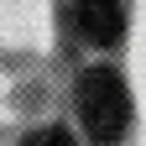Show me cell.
<instances>
[{"label": "cell", "mask_w": 146, "mask_h": 146, "mask_svg": "<svg viewBox=\"0 0 146 146\" xmlns=\"http://www.w3.org/2000/svg\"><path fill=\"white\" fill-rule=\"evenodd\" d=\"M78 115H84V131L94 136V146H115L125 120H131V94H125L120 73L110 68H89L78 78Z\"/></svg>", "instance_id": "obj_1"}, {"label": "cell", "mask_w": 146, "mask_h": 146, "mask_svg": "<svg viewBox=\"0 0 146 146\" xmlns=\"http://www.w3.org/2000/svg\"><path fill=\"white\" fill-rule=\"evenodd\" d=\"M73 21H78L84 42L110 47L125 31V11H120V0H73Z\"/></svg>", "instance_id": "obj_2"}, {"label": "cell", "mask_w": 146, "mask_h": 146, "mask_svg": "<svg viewBox=\"0 0 146 146\" xmlns=\"http://www.w3.org/2000/svg\"><path fill=\"white\" fill-rule=\"evenodd\" d=\"M26 146H73V136L63 131V125H42V131H31Z\"/></svg>", "instance_id": "obj_3"}]
</instances>
